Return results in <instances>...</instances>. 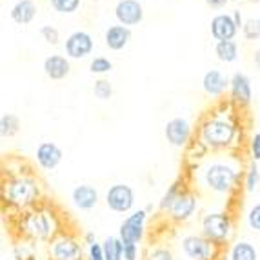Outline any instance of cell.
Returning a JSON list of instances; mask_svg holds the SVG:
<instances>
[{
    "label": "cell",
    "mask_w": 260,
    "mask_h": 260,
    "mask_svg": "<svg viewBox=\"0 0 260 260\" xmlns=\"http://www.w3.org/2000/svg\"><path fill=\"white\" fill-rule=\"evenodd\" d=\"M197 135L199 142L204 144L208 151H230L239 146L240 126L235 113L225 111V108H215L202 117Z\"/></svg>",
    "instance_id": "obj_1"
},
{
    "label": "cell",
    "mask_w": 260,
    "mask_h": 260,
    "mask_svg": "<svg viewBox=\"0 0 260 260\" xmlns=\"http://www.w3.org/2000/svg\"><path fill=\"white\" fill-rule=\"evenodd\" d=\"M200 184L213 195H230L239 186L242 162L235 155H215L199 168Z\"/></svg>",
    "instance_id": "obj_2"
},
{
    "label": "cell",
    "mask_w": 260,
    "mask_h": 260,
    "mask_svg": "<svg viewBox=\"0 0 260 260\" xmlns=\"http://www.w3.org/2000/svg\"><path fill=\"white\" fill-rule=\"evenodd\" d=\"M2 197L11 208L27 209L35 206L37 200L40 199V184L33 175L24 173V171L11 175L4 180Z\"/></svg>",
    "instance_id": "obj_3"
},
{
    "label": "cell",
    "mask_w": 260,
    "mask_h": 260,
    "mask_svg": "<svg viewBox=\"0 0 260 260\" xmlns=\"http://www.w3.org/2000/svg\"><path fill=\"white\" fill-rule=\"evenodd\" d=\"M56 218L48 209H29L20 217V231L27 239L51 240L56 237Z\"/></svg>",
    "instance_id": "obj_4"
},
{
    "label": "cell",
    "mask_w": 260,
    "mask_h": 260,
    "mask_svg": "<svg viewBox=\"0 0 260 260\" xmlns=\"http://www.w3.org/2000/svg\"><path fill=\"white\" fill-rule=\"evenodd\" d=\"M200 230L206 239H209L217 246H222L230 240L233 233V220L225 211H211L202 217Z\"/></svg>",
    "instance_id": "obj_5"
},
{
    "label": "cell",
    "mask_w": 260,
    "mask_h": 260,
    "mask_svg": "<svg viewBox=\"0 0 260 260\" xmlns=\"http://www.w3.org/2000/svg\"><path fill=\"white\" fill-rule=\"evenodd\" d=\"M49 260H82V244L71 235H56L49 240Z\"/></svg>",
    "instance_id": "obj_6"
},
{
    "label": "cell",
    "mask_w": 260,
    "mask_h": 260,
    "mask_svg": "<svg viewBox=\"0 0 260 260\" xmlns=\"http://www.w3.org/2000/svg\"><path fill=\"white\" fill-rule=\"evenodd\" d=\"M164 139L171 148H187L191 144V139H193V126H191V122L184 117L169 118L164 126Z\"/></svg>",
    "instance_id": "obj_7"
},
{
    "label": "cell",
    "mask_w": 260,
    "mask_h": 260,
    "mask_svg": "<svg viewBox=\"0 0 260 260\" xmlns=\"http://www.w3.org/2000/svg\"><path fill=\"white\" fill-rule=\"evenodd\" d=\"M218 247L220 246L206 239L204 235H186L182 239V251L191 260H215Z\"/></svg>",
    "instance_id": "obj_8"
},
{
    "label": "cell",
    "mask_w": 260,
    "mask_h": 260,
    "mask_svg": "<svg viewBox=\"0 0 260 260\" xmlns=\"http://www.w3.org/2000/svg\"><path fill=\"white\" fill-rule=\"evenodd\" d=\"M93 48H95V40H93L91 33L78 29L66 37L64 55L70 60H84L93 53Z\"/></svg>",
    "instance_id": "obj_9"
},
{
    "label": "cell",
    "mask_w": 260,
    "mask_h": 260,
    "mask_svg": "<svg viewBox=\"0 0 260 260\" xmlns=\"http://www.w3.org/2000/svg\"><path fill=\"white\" fill-rule=\"evenodd\" d=\"M146 220H148V211L139 209L133 211L124 218L118 230V237L124 244H139L142 242L144 233H146Z\"/></svg>",
    "instance_id": "obj_10"
},
{
    "label": "cell",
    "mask_w": 260,
    "mask_h": 260,
    "mask_svg": "<svg viewBox=\"0 0 260 260\" xmlns=\"http://www.w3.org/2000/svg\"><path fill=\"white\" fill-rule=\"evenodd\" d=\"M253 99V87L251 78L242 71H235L230 77V102L231 106L239 109H246L251 104Z\"/></svg>",
    "instance_id": "obj_11"
},
{
    "label": "cell",
    "mask_w": 260,
    "mask_h": 260,
    "mask_svg": "<svg viewBox=\"0 0 260 260\" xmlns=\"http://www.w3.org/2000/svg\"><path fill=\"white\" fill-rule=\"evenodd\" d=\"M106 206L115 213H129L135 206V191L127 184H113L106 191Z\"/></svg>",
    "instance_id": "obj_12"
},
{
    "label": "cell",
    "mask_w": 260,
    "mask_h": 260,
    "mask_svg": "<svg viewBox=\"0 0 260 260\" xmlns=\"http://www.w3.org/2000/svg\"><path fill=\"white\" fill-rule=\"evenodd\" d=\"M197 208H199V199L191 189H182L173 206L168 209V217L177 224L187 222L193 215H195Z\"/></svg>",
    "instance_id": "obj_13"
},
{
    "label": "cell",
    "mask_w": 260,
    "mask_h": 260,
    "mask_svg": "<svg viewBox=\"0 0 260 260\" xmlns=\"http://www.w3.org/2000/svg\"><path fill=\"white\" fill-rule=\"evenodd\" d=\"M115 20L126 27H133L142 24L144 20V6L139 0H118L115 4Z\"/></svg>",
    "instance_id": "obj_14"
},
{
    "label": "cell",
    "mask_w": 260,
    "mask_h": 260,
    "mask_svg": "<svg viewBox=\"0 0 260 260\" xmlns=\"http://www.w3.org/2000/svg\"><path fill=\"white\" fill-rule=\"evenodd\" d=\"M239 31L240 29L235 24L231 13H218L209 22V33L217 42H220V40H235Z\"/></svg>",
    "instance_id": "obj_15"
},
{
    "label": "cell",
    "mask_w": 260,
    "mask_h": 260,
    "mask_svg": "<svg viewBox=\"0 0 260 260\" xmlns=\"http://www.w3.org/2000/svg\"><path fill=\"white\" fill-rule=\"evenodd\" d=\"M62 156H64L62 149L49 140L40 142L35 149V160L39 168L44 169V171H53L55 168H58V164L62 162Z\"/></svg>",
    "instance_id": "obj_16"
},
{
    "label": "cell",
    "mask_w": 260,
    "mask_h": 260,
    "mask_svg": "<svg viewBox=\"0 0 260 260\" xmlns=\"http://www.w3.org/2000/svg\"><path fill=\"white\" fill-rule=\"evenodd\" d=\"M202 91L211 99H220L225 91H230V78L220 70H209L202 77Z\"/></svg>",
    "instance_id": "obj_17"
},
{
    "label": "cell",
    "mask_w": 260,
    "mask_h": 260,
    "mask_svg": "<svg viewBox=\"0 0 260 260\" xmlns=\"http://www.w3.org/2000/svg\"><path fill=\"white\" fill-rule=\"evenodd\" d=\"M42 70L49 80H64L71 73V60L66 55H49L44 58Z\"/></svg>",
    "instance_id": "obj_18"
},
{
    "label": "cell",
    "mask_w": 260,
    "mask_h": 260,
    "mask_svg": "<svg viewBox=\"0 0 260 260\" xmlns=\"http://www.w3.org/2000/svg\"><path fill=\"white\" fill-rule=\"evenodd\" d=\"M100 200L99 189L91 184H80L71 191V202L80 211H91Z\"/></svg>",
    "instance_id": "obj_19"
},
{
    "label": "cell",
    "mask_w": 260,
    "mask_h": 260,
    "mask_svg": "<svg viewBox=\"0 0 260 260\" xmlns=\"http://www.w3.org/2000/svg\"><path fill=\"white\" fill-rule=\"evenodd\" d=\"M129 40H131V27L122 26V24H113L104 33L106 48L111 49V51H122L124 48H127Z\"/></svg>",
    "instance_id": "obj_20"
},
{
    "label": "cell",
    "mask_w": 260,
    "mask_h": 260,
    "mask_svg": "<svg viewBox=\"0 0 260 260\" xmlns=\"http://www.w3.org/2000/svg\"><path fill=\"white\" fill-rule=\"evenodd\" d=\"M37 13H39V8L33 0H18L9 9V18L18 26H27L35 20Z\"/></svg>",
    "instance_id": "obj_21"
},
{
    "label": "cell",
    "mask_w": 260,
    "mask_h": 260,
    "mask_svg": "<svg viewBox=\"0 0 260 260\" xmlns=\"http://www.w3.org/2000/svg\"><path fill=\"white\" fill-rule=\"evenodd\" d=\"M215 55L224 64H233L239 58V44L235 40H220L215 42Z\"/></svg>",
    "instance_id": "obj_22"
},
{
    "label": "cell",
    "mask_w": 260,
    "mask_h": 260,
    "mask_svg": "<svg viewBox=\"0 0 260 260\" xmlns=\"http://www.w3.org/2000/svg\"><path fill=\"white\" fill-rule=\"evenodd\" d=\"M230 260H258L256 247L247 240L235 242L230 249Z\"/></svg>",
    "instance_id": "obj_23"
},
{
    "label": "cell",
    "mask_w": 260,
    "mask_h": 260,
    "mask_svg": "<svg viewBox=\"0 0 260 260\" xmlns=\"http://www.w3.org/2000/svg\"><path fill=\"white\" fill-rule=\"evenodd\" d=\"M20 131V118L13 113H4L0 117V135L2 139H11Z\"/></svg>",
    "instance_id": "obj_24"
},
{
    "label": "cell",
    "mask_w": 260,
    "mask_h": 260,
    "mask_svg": "<svg viewBox=\"0 0 260 260\" xmlns=\"http://www.w3.org/2000/svg\"><path fill=\"white\" fill-rule=\"evenodd\" d=\"M106 260H124V242L120 237H108L102 242Z\"/></svg>",
    "instance_id": "obj_25"
},
{
    "label": "cell",
    "mask_w": 260,
    "mask_h": 260,
    "mask_svg": "<svg viewBox=\"0 0 260 260\" xmlns=\"http://www.w3.org/2000/svg\"><path fill=\"white\" fill-rule=\"evenodd\" d=\"M51 9L58 15H73L78 11L82 0H48Z\"/></svg>",
    "instance_id": "obj_26"
},
{
    "label": "cell",
    "mask_w": 260,
    "mask_h": 260,
    "mask_svg": "<svg viewBox=\"0 0 260 260\" xmlns=\"http://www.w3.org/2000/svg\"><path fill=\"white\" fill-rule=\"evenodd\" d=\"M113 93H115V89H113V84L109 82L108 78H99V80H95V84H93V95H95L96 100H100V102H108L109 99H113Z\"/></svg>",
    "instance_id": "obj_27"
},
{
    "label": "cell",
    "mask_w": 260,
    "mask_h": 260,
    "mask_svg": "<svg viewBox=\"0 0 260 260\" xmlns=\"http://www.w3.org/2000/svg\"><path fill=\"white\" fill-rule=\"evenodd\" d=\"M260 182V168H258V162H253L249 164V168L246 169V173H244V189L247 193H253V191L258 187Z\"/></svg>",
    "instance_id": "obj_28"
},
{
    "label": "cell",
    "mask_w": 260,
    "mask_h": 260,
    "mask_svg": "<svg viewBox=\"0 0 260 260\" xmlns=\"http://www.w3.org/2000/svg\"><path fill=\"white\" fill-rule=\"evenodd\" d=\"M111 70H113V62L109 60L108 56H93L91 60H89V71L100 78L104 77V75H108Z\"/></svg>",
    "instance_id": "obj_29"
},
{
    "label": "cell",
    "mask_w": 260,
    "mask_h": 260,
    "mask_svg": "<svg viewBox=\"0 0 260 260\" xmlns=\"http://www.w3.org/2000/svg\"><path fill=\"white\" fill-rule=\"evenodd\" d=\"M182 189H184V187L180 186V182L171 184V186L168 187V191L164 193V197L160 199V202H158V209L168 213V209L173 206V202L177 200V197L180 195V191H182Z\"/></svg>",
    "instance_id": "obj_30"
},
{
    "label": "cell",
    "mask_w": 260,
    "mask_h": 260,
    "mask_svg": "<svg viewBox=\"0 0 260 260\" xmlns=\"http://www.w3.org/2000/svg\"><path fill=\"white\" fill-rule=\"evenodd\" d=\"M242 37L249 42H255V40H260V18H246L242 26Z\"/></svg>",
    "instance_id": "obj_31"
},
{
    "label": "cell",
    "mask_w": 260,
    "mask_h": 260,
    "mask_svg": "<svg viewBox=\"0 0 260 260\" xmlns=\"http://www.w3.org/2000/svg\"><path fill=\"white\" fill-rule=\"evenodd\" d=\"M40 37L48 44H51V46H58L60 44V31L56 29L55 26H49V24L40 27Z\"/></svg>",
    "instance_id": "obj_32"
},
{
    "label": "cell",
    "mask_w": 260,
    "mask_h": 260,
    "mask_svg": "<svg viewBox=\"0 0 260 260\" xmlns=\"http://www.w3.org/2000/svg\"><path fill=\"white\" fill-rule=\"evenodd\" d=\"M246 222H247V225H249V230L260 233V202L249 208V211H247V215H246Z\"/></svg>",
    "instance_id": "obj_33"
},
{
    "label": "cell",
    "mask_w": 260,
    "mask_h": 260,
    "mask_svg": "<svg viewBox=\"0 0 260 260\" xmlns=\"http://www.w3.org/2000/svg\"><path fill=\"white\" fill-rule=\"evenodd\" d=\"M144 260H173V253H171V249H168L164 246H156L149 249Z\"/></svg>",
    "instance_id": "obj_34"
},
{
    "label": "cell",
    "mask_w": 260,
    "mask_h": 260,
    "mask_svg": "<svg viewBox=\"0 0 260 260\" xmlns=\"http://www.w3.org/2000/svg\"><path fill=\"white\" fill-rule=\"evenodd\" d=\"M249 156L253 162H260V131L249 139Z\"/></svg>",
    "instance_id": "obj_35"
},
{
    "label": "cell",
    "mask_w": 260,
    "mask_h": 260,
    "mask_svg": "<svg viewBox=\"0 0 260 260\" xmlns=\"http://www.w3.org/2000/svg\"><path fill=\"white\" fill-rule=\"evenodd\" d=\"M87 260H106L102 244L95 242L91 246H87Z\"/></svg>",
    "instance_id": "obj_36"
},
{
    "label": "cell",
    "mask_w": 260,
    "mask_h": 260,
    "mask_svg": "<svg viewBox=\"0 0 260 260\" xmlns=\"http://www.w3.org/2000/svg\"><path fill=\"white\" fill-rule=\"evenodd\" d=\"M139 258V244H124V260Z\"/></svg>",
    "instance_id": "obj_37"
},
{
    "label": "cell",
    "mask_w": 260,
    "mask_h": 260,
    "mask_svg": "<svg viewBox=\"0 0 260 260\" xmlns=\"http://www.w3.org/2000/svg\"><path fill=\"white\" fill-rule=\"evenodd\" d=\"M204 2H206V6L211 9H222V8H225V4H228L230 0H204Z\"/></svg>",
    "instance_id": "obj_38"
},
{
    "label": "cell",
    "mask_w": 260,
    "mask_h": 260,
    "mask_svg": "<svg viewBox=\"0 0 260 260\" xmlns=\"http://www.w3.org/2000/svg\"><path fill=\"white\" fill-rule=\"evenodd\" d=\"M233 20H235V24H237V26H239V29H242V26H244V17H242V13H240V9H235L233 13Z\"/></svg>",
    "instance_id": "obj_39"
},
{
    "label": "cell",
    "mask_w": 260,
    "mask_h": 260,
    "mask_svg": "<svg viewBox=\"0 0 260 260\" xmlns=\"http://www.w3.org/2000/svg\"><path fill=\"white\" fill-rule=\"evenodd\" d=\"M84 242H86L87 246H91V244H95V242H96L95 233H86V235H84Z\"/></svg>",
    "instance_id": "obj_40"
},
{
    "label": "cell",
    "mask_w": 260,
    "mask_h": 260,
    "mask_svg": "<svg viewBox=\"0 0 260 260\" xmlns=\"http://www.w3.org/2000/svg\"><path fill=\"white\" fill-rule=\"evenodd\" d=\"M253 64L260 71V49H255V53H253Z\"/></svg>",
    "instance_id": "obj_41"
},
{
    "label": "cell",
    "mask_w": 260,
    "mask_h": 260,
    "mask_svg": "<svg viewBox=\"0 0 260 260\" xmlns=\"http://www.w3.org/2000/svg\"><path fill=\"white\" fill-rule=\"evenodd\" d=\"M244 2H246V4H258L260 0H244Z\"/></svg>",
    "instance_id": "obj_42"
},
{
    "label": "cell",
    "mask_w": 260,
    "mask_h": 260,
    "mask_svg": "<svg viewBox=\"0 0 260 260\" xmlns=\"http://www.w3.org/2000/svg\"><path fill=\"white\" fill-rule=\"evenodd\" d=\"M93 2H104V0H93Z\"/></svg>",
    "instance_id": "obj_43"
},
{
    "label": "cell",
    "mask_w": 260,
    "mask_h": 260,
    "mask_svg": "<svg viewBox=\"0 0 260 260\" xmlns=\"http://www.w3.org/2000/svg\"><path fill=\"white\" fill-rule=\"evenodd\" d=\"M230 2H235V0H230Z\"/></svg>",
    "instance_id": "obj_44"
},
{
    "label": "cell",
    "mask_w": 260,
    "mask_h": 260,
    "mask_svg": "<svg viewBox=\"0 0 260 260\" xmlns=\"http://www.w3.org/2000/svg\"><path fill=\"white\" fill-rule=\"evenodd\" d=\"M15 2H18V0H15Z\"/></svg>",
    "instance_id": "obj_45"
}]
</instances>
